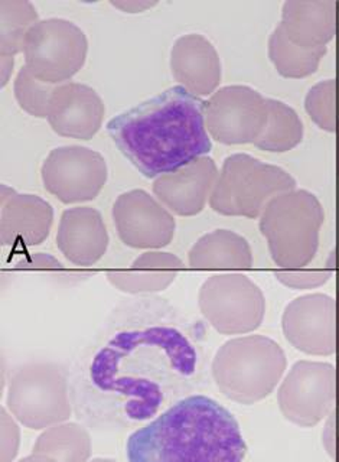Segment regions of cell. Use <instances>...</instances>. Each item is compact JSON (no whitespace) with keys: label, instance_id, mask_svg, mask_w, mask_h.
Listing matches in <instances>:
<instances>
[{"label":"cell","instance_id":"d6986e66","mask_svg":"<svg viewBox=\"0 0 339 462\" xmlns=\"http://www.w3.org/2000/svg\"><path fill=\"white\" fill-rule=\"evenodd\" d=\"M325 54L326 48L307 51L296 47L286 38L280 25L269 41V57L276 65L279 74L289 79H302L314 74Z\"/></svg>","mask_w":339,"mask_h":462},{"label":"cell","instance_id":"6da1fadb","mask_svg":"<svg viewBox=\"0 0 339 462\" xmlns=\"http://www.w3.org/2000/svg\"><path fill=\"white\" fill-rule=\"evenodd\" d=\"M204 358L192 332L151 300L123 312L72 358L77 420L96 432L139 430L189 396Z\"/></svg>","mask_w":339,"mask_h":462},{"label":"cell","instance_id":"603a6c76","mask_svg":"<svg viewBox=\"0 0 339 462\" xmlns=\"http://www.w3.org/2000/svg\"><path fill=\"white\" fill-rule=\"evenodd\" d=\"M110 4L126 14H141L148 11L151 7L156 6V0H112Z\"/></svg>","mask_w":339,"mask_h":462},{"label":"cell","instance_id":"9a60e30c","mask_svg":"<svg viewBox=\"0 0 339 462\" xmlns=\"http://www.w3.org/2000/svg\"><path fill=\"white\" fill-rule=\"evenodd\" d=\"M286 38L302 50H321L335 35V4L286 2L280 23Z\"/></svg>","mask_w":339,"mask_h":462},{"label":"cell","instance_id":"e0dca14e","mask_svg":"<svg viewBox=\"0 0 339 462\" xmlns=\"http://www.w3.org/2000/svg\"><path fill=\"white\" fill-rule=\"evenodd\" d=\"M252 262L249 243L228 230L204 236L189 252L192 267H250Z\"/></svg>","mask_w":339,"mask_h":462},{"label":"cell","instance_id":"8992f818","mask_svg":"<svg viewBox=\"0 0 339 462\" xmlns=\"http://www.w3.org/2000/svg\"><path fill=\"white\" fill-rule=\"evenodd\" d=\"M22 52L26 67L36 79L60 86L83 69L88 41L83 29L71 21L42 19L29 29Z\"/></svg>","mask_w":339,"mask_h":462},{"label":"cell","instance_id":"ffe728a7","mask_svg":"<svg viewBox=\"0 0 339 462\" xmlns=\"http://www.w3.org/2000/svg\"><path fill=\"white\" fill-rule=\"evenodd\" d=\"M0 19V52L2 57L14 58L22 52L26 33L38 22V12L28 0H2Z\"/></svg>","mask_w":339,"mask_h":462},{"label":"cell","instance_id":"8fae6325","mask_svg":"<svg viewBox=\"0 0 339 462\" xmlns=\"http://www.w3.org/2000/svg\"><path fill=\"white\" fill-rule=\"evenodd\" d=\"M218 172L213 159L202 156L173 172L163 173L153 180V194L166 208L178 216L201 213L213 194Z\"/></svg>","mask_w":339,"mask_h":462},{"label":"cell","instance_id":"7c38bea8","mask_svg":"<svg viewBox=\"0 0 339 462\" xmlns=\"http://www.w3.org/2000/svg\"><path fill=\"white\" fill-rule=\"evenodd\" d=\"M0 245H36L45 242L54 220V208L38 195L18 194L2 184Z\"/></svg>","mask_w":339,"mask_h":462},{"label":"cell","instance_id":"5b68a950","mask_svg":"<svg viewBox=\"0 0 339 462\" xmlns=\"http://www.w3.org/2000/svg\"><path fill=\"white\" fill-rule=\"evenodd\" d=\"M295 187L296 180L285 170L237 153L225 159L209 204L223 216L257 218L271 199L295 191Z\"/></svg>","mask_w":339,"mask_h":462},{"label":"cell","instance_id":"5bb4252c","mask_svg":"<svg viewBox=\"0 0 339 462\" xmlns=\"http://www.w3.org/2000/svg\"><path fill=\"white\" fill-rule=\"evenodd\" d=\"M170 69L178 83L195 96L213 93L221 79L215 48L198 33L180 36L173 43Z\"/></svg>","mask_w":339,"mask_h":462},{"label":"cell","instance_id":"9c48e42d","mask_svg":"<svg viewBox=\"0 0 339 462\" xmlns=\"http://www.w3.org/2000/svg\"><path fill=\"white\" fill-rule=\"evenodd\" d=\"M113 220L120 240L133 249H160L172 242L175 233L172 214L143 189L119 195Z\"/></svg>","mask_w":339,"mask_h":462},{"label":"cell","instance_id":"7402d4cb","mask_svg":"<svg viewBox=\"0 0 339 462\" xmlns=\"http://www.w3.org/2000/svg\"><path fill=\"white\" fill-rule=\"evenodd\" d=\"M334 79H329V83L319 84L310 90L307 98V108L310 117L315 123H317L322 129L335 130L334 127V112H332V103H334Z\"/></svg>","mask_w":339,"mask_h":462},{"label":"cell","instance_id":"52a82bcc","mask_svg":"<svg viewBox=\"0 0 339 462\" xmlns=\"http://www.w3.org/2000/svg\"><path fill=\"white\" fill-rule=\"evenodd\" d=\"M43 187L64 204L93 201L107 180L105 158L78 144L52 149L43 161Z\"/></svg>","mask_w":339,"mask_h":462},{"label":"cell","instance_id":"30bf717a","mask_svg":"<svg viewBox=\"0 0 339 462\" xmlns=\"http://www.w3.org/2000/svg\"><path fill=\"white\" fill-rule=\"evenodd\" d=\"M105 119V103L97 91L81 83L60 84L50 101L47 120L55 134L90 141Z\"/></svg>","mask_w":339,"mask_h":462},{"label":"cell","instance_id":"3957f363","mask_svg":"<svg viewBox=\"0 0 339 462\" xmlns=\"http://www.w3.org/2000/svg\"><path fill=\"white\" fill-rule=\"evenodd\" d=\"M247 444L235 416L206 394H189L130 433L127 462H243Z\"/></svg>","mask_w":339,"mask_h":462},{"label":"cell","instance_id":"4fadbf2b","mask_svg":"<svg viewBox=\"0 0 339 462\" xmlns=\"http://www.w3.org/2000/svg\"><path fill=\"white\" fill-rule=\"evenodd\" d=\"M60 252L77 266L97 263L108 247V233L100 211L91 207L65 209L57 231Z\"/></svg>","mask_w":339,"mask_h":462},{"label":"cell","instance_id":"7a4b0ae2","mask_svg":"<svg viewBox=\"0 0 339 462\" xmlns=\"http://www.w3.org/2000/svg\"><path fill=\"white\" fill-rule=\"evenodd\" d=\"M107 134L146 178L173 172L213 149L206 125V101L173 86L113 117Z\"/></svg>","mask_w":339,"mask_h":462},{"label":"cell","instance_id":"44dd1931","mask_svg":"<svg viewBox=\"0 0 339 462\" xmlns=\"http://www.w3.org/2000/svg\"><path fill=\"white\" fill-rule=\"evenodd\" d=\"M55 87L57 86H50L36 79L32 72L29 71L28 67L23 65L19 69L18 77L14 81V97L18 100L19 106L29 115L35 117H47Z\"/></svg>","mask_w":339,"mask_h":462},{"label":"cell","instance_id":"277c9868","mask_svg":"<svg viewBox=\"0 0 339 462\" xmlns=\"http://www.w3.org/2000/svg\"><path fill=\"white\" fill-rule=\"evenodd\" d=\"M322 223L321 202L310 192L298 189L271 199L260 218V230L267 238L274 263L307 266L316 254Z\"/></svg>","mask_w":339,"mask_h":462},{"label":"cell","instance_id":"2e32d148","mask_svg":"<svg viewBox=\"0 0 339 462\" xmlns=\"http://www.w3.org/2000/svg\"><path fill=\"white\" fill-rule=\"evenodd\" d=\"M180 266L182 262L170 253L148 252L134 260L133 271L108 273V279L127 292H155L168 286Z\"/></svg>","mask_w":339,"mask_h":462},{"label":"cell","instance_id":"cb8c5ba5","mask_svg":"<svg viewBox=\"0 0 339 462\" xmlns=\"http://www.w3.org/2000/svg\"><path fill=\"white\" fill-rule=\"evenodd\" d=\"M14 69V58L2 57V87L6 86Z\"/></svg>","mask_w":339,"mask_h":462},{"label":"cell","instance_id":"ac0fdd59","mask_svg":"<svg viewBox=\"0 0 339 462\" xmlns=\"http://www.w3.org/2000/svg\"><path fill=\"white\" fill-rule=\"evenodd\" d=\"M269 117L266 129L254 142L256 148L267 152H288L300 143L303 137V125L299 116L281 101L267 98Z\"/></svg>","mask_w":339,"mask_h":462},{"label":"cell","instance_id":"ba28073f","mask_svg":"<svg viewBox=\"0 0 339 462\" xmlns=\"http://www.w3.org/2000/svg\"><path fill=\"white\" fill-rule=\"evenodd\" d=\"M267 117V98L250 87H224L206 101V130L221 143H254L266 129Z\"/></svg>","mask_w":339,"mask_h":462}]
</instances>
